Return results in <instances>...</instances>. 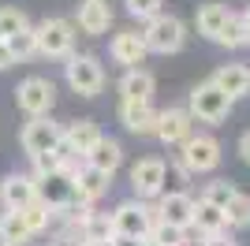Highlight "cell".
Masks as SVG:
<instances>
[{
	"label": "cell",
	"mask_w": 250,
	"mask_h": 246,
	"mask_svg": "<svg viewBox=\"0 0 250 246\" xmlns=\"http://www.w3.org/2000/svg\"><path fill=\"white\" fill-rule=\"evenodd\" d=\"M11 63H15V56H11V52H8V45L0 41V71H8Z\"/></svg>",
	"instance_id": "cell-37"
},
{
	"label": "cell",
	"mask_w": 250,
	"mask_h": 246,
	"mask_svg": "<svg viewBox=\"0 0 250 246\" xmlns=\"http://www.w3.org/2000/svg\"><path fill=\"white\" fill-rule=\"evenodd\" d=\"M38 38V52L49 60H67L75 49V22L71 19H42L34 26Z\"/></svg>",
	"instance_id": "cell-3"
},
{
	"label": "cell",
	"mask_w": 250,
	"mask_h": 246,
	"mask_svg": "<svg viewBox=\"0 0 250 246\" xmlns=\"http://www.w3.org/2000/svg\"><path fill=\"white\" fill-rule=\"evenodd\" d=\"M131 190H135L138 202L165 194V161H161V157H142V161L131 168Z\"/></svg>",
	"instance_id": "cell-10"
},
{
	"label": "cell",
	"mask_w": 250,
	"mask_h": 246,
	"mask_svg": "<svg viewBox=\"0 0 250 246\" xmlns=\"http://www.w3.org/2000/svg\"><path fill=\"white\" fill-rule=\"evenodd\" d=\"M228 15H231V8L228 4H202L198 8V34H206V38H213L217 41V34H220V26L228 22Z\"/></svg>",
	"instance_id": "cell-24"
},
{
	"label": "cell",
	"mask_w": 250,
	"mask_h": 246,
	"mask_svg": "<svg viewBox=\"0 0 250 246\" xmlns=\"http://www.w3.org/2000/svg\"><path fill=\"white\" fill-rule=\"evenodd\" d=\"M112 246H146V243H138V239H120V235H116Z\"/></svg>",
	"instance_id": "cell-39"
},
{
	"label": "cell",
	"mask_w": 250,
	"mask_h": 246,
	"mask_svg": "<svg viewBox=\"0 0 250 246\" xmlns=\"http://www.w3.org/2000/svg\"><path fill=\"white\" fill-rule=\"evenodd\" d=\"M15 104H19V112H26L30 120L49 116V108L56 104V86H52V79H42V75L22 79L19 90H15Z\"/></svg>",
	"instance_id": "cell-6"
},
{
	"label": "cell",
	"mask_w": 250,
	"mask_h": 246,
	"mask_svg": "<svg viewBox=\"0 0 250 246\" xmlns=\"http://www.w3.org/2000/svg\"><path fill=\"white\" fill-rule=\"evenodd\" d=\"M157 120H161V112H157L153 104H135V101H120V123H124L131 134H157Z\"/></svg>",
	"instance_id": "cell-16"
},
{
	"label": "cell",
	"mask_w": 250,
	"mask_h": 246,
	"mask_svg": "<svg viewBox=\"0 0 250 246\" xmlns=\"http://www.w3.org/2000/svg\"><path fill=\"white\" fill-rule=\"evenodd\" d=\"M243 30H247V45H250V8L243 11Z\"/></svg>",
	"instance_id": "cell-40"
},
{
	"label": "cell",
	"mask_w": 250,
	"mask_h": 246,
	"mask_svg": "<svg viewBox=\"0 0 250 246\" xmlns=\"http://www.w3.org/2000/svg\"><path fill=\"white\" fill-rule=\"evenodd\" d=\"M235 194H239V190H235V183H228V179H213V183H206V186H202L198 202L217 205V209H228V202H231Z\"/></svg>",
	"instance_id": "cell-25"
},
{
	"label": "cell",
	"mask_w": 250,
	"mask_h": 246,
	"mask_svg": "<svg viewBox=\"0 0 250 246\" xmlns=\"http://www.w3.org/2000/svg\"><path fill=\"white\" fill-rule=\"evenodd\" d=\"M63 142L71 145L79 157H86L90 149H94L97 142H101V127H97L94 120H75L67 131H63Z\"/></svg>",
	"instance_id": "cell-21"
},
{
	"label": "cell",
	"mask_w": 250,
	"mask_h": 246,
	"mask_svg": "<svg viewBox=\"0 0 250 246\" xmlns=\"http://www.w3.org/2000/svg\"><path fill=\"white\" fill-rule=\"evenodd\" d=\"M0 202H4V209H11V213H22L26 205H34V202H38L34 175H26V172H8L4 179H0Z\"/></svg>",
	"instance_id": "cell-11"
},
{
	"label": "cell",
	"mask_w": 250,
	"mask_h": 246,
	"mask_svg": "<svg viewBox=\"0 0 250 246\" xmlns=\"http://www.w3.org/2000/svg\"><path fill=\"white\" fill-rule=\"evenodd\" d=\"M239 157L250 164V131H243V138H239Z\"/></svg>",
	"instance_id": "cell-38"
},
{
	"label": "cell",
	"mask_w": 250,
	"mask_h": 246,
	"mask_svg": "<svg viewBox=\"0 0 250 246\" xmlns=\"http://www.w3.org/2000/svg\"><path fill=\"white\" fill-rule=\"evenodd\" d=\"M217 45H224V49H239V45H247V30H243V15H239V11H231L228 22L220 26Z\"/></svg>",
	"instance_id": "cell-28"
},
{
	"label": "cell",
	"mask_w": 250,
	"mask_h": 246,
	"mask_svg": "<svg viewBox=\"0 0 250 246\" xmlns=\"http://www.w3.org/2000/svg\"><path fill=\"white\" fill-rule=\"evenodd\" d=\"M153 75L146 71V67H131V71H124V79H120V101H135V104H146L149 97H153Z\"/></svg>",
	"instance_id": "cell-19"
},
{
	"label": "cell",
	"mask_w": 250,
	"mask_h": 246,
	"mask_svg": "<svg viewBox=\"0 0 250 246\" xmlns=\"http://www.w3.org/2000/svg\"><path fill=\"white\" fill-rule=\"evenodd\" d=\"M108 220H112V235L146 243L149 227L157 224V205H146V202H138V198H131V202L116 205L112 213H108Z\"/></svg>",
	"instance_id": "cell-1"
},
{
	"label": "cell",
	"mask_w": 250,
	"mask_h": 246,
	"mask_svg": "<svg viewBox=\"0 0 250 246\" xmlns=\"http://www.w3.org/2000/svg\"><path fill=\"white\" fill-rule=\"evenodd\" d=\"M213 82H217L220 93H228L231 101H235V97H243V93L250 90V67H243V63H224V67H217Z\"/></svg>",
	"instance_id": "cell-20"
},
{
	"label": "cell",
	"mask_w": 250,
	"mask_h": 246,
	"mask_svg": "<svg viewBox=\"0 0 250 246\" xmlns=\"http://www.w3.org/2000/svg\"><path fill=\"white\" fill-rule=\"evenodd\" d=\"M187 112H190V120L220 123V120H228V112H231V97H228V93H220L213 79H206V82H198V86L190 90Z\"/></svg>",
	"instance_id": "cell-2"
},
{
	"label": "cell",
	"mask_w": 250,
	"mask_h": 246,
	"mask_svg": "<svg viewBox=\"0 0 250 246\" xmlns=\"http://www.w3.org/2000/svg\"><path fill=\"white\" fill-rule=\"evenodd\" d=\"M190 231H198L202 239H209V235H224V231H228L224 209H217V205H206V202H194V224H190Z\"/></svg>",
	"instance_id": "cell-22"
},
{
	"label": "cell",
	"mask_w": 250,
	"mask_h": 246,
	"mask_svg": "<svg viewBox=\"0 0 250 246\" xmlns=\"http://www.w3.org/2000/svg\"><path fill=\"white\" fill-rule=\"evenodd\" d=\"M83 161L90 164V168H97L101 175H108V179H112V172L124 164V145L116 142V138H108V134H101V142H97L94 149L83 157Z\"/></svg>",
	"instance_id": "cell-18"
},
{
	"label": "cell",
	"mask_w": 250,
	"mask_h": 246,
	"mask_svg": "<svg viewBox=\"0 0 250 246\" xmlns=\"http://www.w3.org/2000/svg\"><path fill=\"white\" fill-rule=\"evenodd\" d=\"M49 246H86L79 235H63V231H56V235L49 239Z\"/></svg>",
	"instance_id": "cell-35"
},
{
	"label": "cell",
	"mask_w": 250,
	"mask_h": 246,
	"mask_svg": "<svg viewBox=\"0 0 250 246\" xmlns=\"http://www.w3.org/2000/svg\"><path fill=\"white\" fill-rule=\"evenodd\" d=\"M79 239H83V243H104V239H116V235H112V220H108V213H90Z\"/></svg>",
	"instance_id": "cell-26"
},
{
	"label": "cell",
	"mask_w": 250,
	"mask_h": 246,
	"mask_svg": "<svg viewBox=\"0 0 250 246\" xmlns=\"http://www.w3.org/2000/svg\"><path fill=\"white\" fill-rule=\"evenodd\" d=\"M157 220L168 227H179V231H190L194 224V198L183 190V194H161L157 202Z\"/></svg>",
	"instance_id": "cell-13"
},
{
	"label": "cell",
	"mask_w": 250,
	"mask_h": 246,
	"mask_svg": "<svg viewBox=\"0 0 250 246\" xmlns=\"http://www.w3.org/2000/svg\"><path fill=\"white\" fill-rule=\"evenodd\" d=\"M86 246H112V239H104V243H86Z\"/></svg>",
	"instance_id": "cell-41"
},
{
	"label": "cell",
	"mask_w": 250,
	"mask_h": 246,
	"mask_svg": "<svg viewBox=\"0 0 250 246\" xmlns=\"http://www.w3.org/2000/svg\"><path fill=\"white\" fill-rule=\"evenodd\" d=\"M67 86L75 93H83V97H97L104 90V67L97 56L90 52H79V56H67Z\"/></svg>",
	"instance_id": "cell-7"
},
{
	"label": "cell",
	"mask_w": 250,
	"mask_h": 246,
	"mask_svg": "<svg viewBox=\"0 0 250 246\" xmlns=\"http://www.w3.org/2000/svg\"><path fill=\"white\" fill-rule=\"evenodd\" d=\"M183 183H187V168L179 161L165 164V194H183Z\"/></svg>",
	"instance_id": "cell-32"
},
{
	"label": "cell",
	"mask_w": 250,
	"mask_h": 246,
	"mask_svg": "<svg viewBox=\"0 0 250 246\" xmlns=\"http://www.w3.org/2000/svg\"><path fill=\"white\" fill-rule=\"evenodd\" d=\"M127 4V11H131V15H135V19H157V15H161V0H124Z\"/></svg>",
	"instance_id": "cell-33"
},
{
	"label": "cell",
	"mask_w": 250,
	"mask_h": 246,
	"mask_svg": "<svg viewBox=\"0 0 250 246\" xmlns=\"http://www.w3.org/2000/svg\"><path fill=\"white\" fill-rule=\"evenodd\" d=\"M187 175H202V172H213L220 164V142L213 134H190L187 142L179 145V157H176Z\"/></svg>",
	"instance_id": "cell-5"
},
{
	"label": "cell",
	"mask_w": 250,
	"mask_h": 246,
	"mask_svg": "<svg viewBox=\"0 0 250 246\" xmlns=\"http://www.w3.org/2000/svg\"><path fill=\"white\" fill-rule=\"evenodd\" d=\"M190 127H194V120H190L187 108H165L161 120H157V134L153 138H161L165 145H183L190 134H194Z\"/></svg>",
	"instance_id": "cell-15"
},
{
	"label": "cell",
	"mask_w": 250,
	"mask_h": 246,
	"mask_svg": "<svg viewBox=\"0 0 250 246\" xmlns=\"http://www.w3.org/2000/svg\"><path fill=\"white\" fill-rule=\"evenodd\" d=\"M22 224L30 227V235H42V231H49L52 213L45 209L42 202H34V205H26V209H22Z\"/></svg>",
	"instance_id": "cell-30"
},
{
	"label": "cell",
	"mask_w": 250,
	"mask_h": 246,
	"mask_svg": "<svg viewBox=\"0 0 250 246\" xmlns=\"http://www.w3.org/2000/svg\"><path fill=\"white\" fill-rule=\"evenodd\" d=\"M4 45H8V52L15 56V63H19V60H30L34 52H38L34 26H26V30H19V34H11V38H4Z\"/></svg>",
	"instance_id": "cell-27"
},
{
	"label": "cell",
	"mask_w": 250,
	"mask_h": 246,
	"mask_svg": "<svg viewBox=\"0 0 250 246\" xmlns=\"http://www.w3.org/2000/svg\"><path fill=\"white\" fill-rule=\"evenodd\" d=\"M19 142H22V153L34 161V157H42V153H52V149L63 142V127H60V123H52L49 116H42V120H26V123H22Z\"/></svg>",
	"instance_id": "cell-9"
},
{
	"label": "cell",
	"mask_w": 250,
	"mask_h": 246,
	"mask_svg": "<svg viewBox=\"0 0 250 246\" xmlns=\"http://www.w3.org/2000/svg\"><path fill=\"white\" fill-rule=\"evenodd\" d=\"M52 172H63V161L56 157V149H52V153L34 157V179H42V175H52Z\"/></svg>",
	"instance_id": "cell-34"
},
{
	"label": "cell",
	"mask_w": 250,
	"mask_h": 246,
	"mask_svg": "<svg viewBox=\"0 0 250 246\" xmlns=\"http://www.w3.org/2000/svg\"><path fill=\"white\" fill-rule=\"evenodd\" d=\"M112 26V8H108V0H83L79 4V30L97 38V34H108Z\"/></svg>",
	"instance_id": "cell-17"
},
{
	"label": "cell",
	"mask_w": 250,
	"mask_h": 246,
	"mask_svg": "<svg viewBox=\"0 0 250 246\" xmlns=\"http://www.w3.org/2000/svg\"><path fill=\"white\" fill-rule=\"evenodd\" d=\"M224 220H228V227H235V231H243V227H250V194H235L228 202V209H224Z\"/></svg>",
	"instance_id": "cell-29"
},
{
	"label": "cell",
	"mask_w": 250,
	"mask_h": 246,
	"mask_svg": "<svg viewBox=\"0 0 250 246\" xmlns=\"http://www.w3.org/2000/svg\"><path fill=\"white\" fill-rule=\"evenodd\" d=\"M34 190H38V202H42L52 216L67 213V209L75 205V179H71V172L42 175V179H34Z\"/></svg>",
	"instance_id": "cell-8"
},
{
	"label": "cell",
	"mask_w": 250,
	"mask_h": 246,
	"mask_svg": "<svg viewBox=\"0 0 250 246\" xmlns=\"http://www.w3.org/2000/svg\"><path fill=\"white\" fill-rule=\"evenodd\" d=\"M198 246H235V243H231V235L224 231V235H209V239H202Z\"/></svg>",
	"instance_id": "cell-36"
},
{
	"label": "cell",
	"mask_w": 250,
	"mask_h": 246,
	"mask_svg": "<svg viewBox=\"0 0 250 246\" xmlns=\"http://www.w3.org/2000/svg\"><path fill=\"white\" fill-rule=\"evenodd\" d=\"M0 41H4V38H0Z\"/></svg>",
	"instance_id": "cell-42"
},
{
	"label": "cell",
	"mask_w": 250,
	"mask_h": 246,
	"mask_svg": "<svg viewBox=\"0 0 250 246\" xmlns=\"http://www.w3.org/2000/svg\"><path fill=\"white\" fill-rule=\"evenodd\" d=\"M108 52H112L116 63H124L127 71L131 67H142V60H146V41H142V34L138 30H120L112 34V41H108Z\"/></svg>",
	"instance_id": "cell-14"
},
{
	"label": "cell",
	"mask_w": 250,
	"mask_h": 246,
	"mask_svg": "<svg viewBox=\"0 0 250 246\" xmlns=\"http://www.w3.org/2000/svg\"><path fill=\"white\" fill-rule=\"evenodd\" d=\"M30 227L22 224V213H11V209H4L0 213V246H26L30 243Z\"/></svg>",
	"instance_id": "cell-23"
},
{
	"label": "cell",
	"mask_w": 250,
	"mask_h": 246,
	"mask_svg": "<svg viewBox=\"0 0 250 246\" xmlns=\"http://www.w3.org/2000/svg\"><path fill=\"white\" fill-rule=\"evenodd\" d=\"M142 41H146V49H149V52H161V56H168V52H179V49H183V41H187V26H183V19H176V15L161 11L157 19L146 22Z\"/></svg>",
	"instance_id": "cell-4"
},
{
	"label": "cell",
	"mask_w": 250,
	"mask_h": 246,
	"mask_svg": "<svg viewBox=\"0 0 250 246\" xmlns=\"http://www.w3.org/2000/svg\"><path fill=\"white\" fill-rule=\"evenodd\" d=\"M71 179H75V205H86V209H90L97 198H104V194H108V186H112L108 175H101L97 168H90L86 161L71 172Z\"/></svg>",
	"instance_id": "cell-12"
},
{
	"label": "cell",
	"mask_w": 250,
	"mask_h": 246,
	"mask_svg": "<svg viewBox=\"0 0 250 246\" xmlns=\"http://www.w3.org/2000/svg\"><path fill=\"white\" fill-rule=\"evenodd\" d=\"M30 22H26V11L19 8H0V38H11V34L26 30Z\"/></svg>",
	"instance_id": "cell-31"
}]
</instances>
